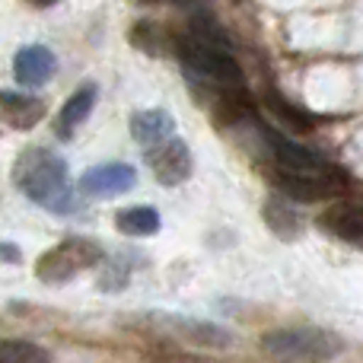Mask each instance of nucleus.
<instances>
[{
  "label": "nucleus",
  "instance_id": "2",
  "mask_svg": "<svg viewBox=\"0 0 363 363\" xmlns=\"http://www.w3.org/2000/svg\"><path fill=\"white\" fill-rule=\"evenodd\" d=\"M99 262H102V249L93 242V239L70 236L38 258L35 274L42 277L45 284H64V281H70V277H77L80 271L93 268V264H99Z\"/></svg>",
  "mask_w": 363,
  "mask_h": 363
},
{
  "label": "nucleus",
  "instance_id": "19",
  "mask_svg": "<svg viewBox=\"0 0 363 363\" xmlns=\"http://www.w3.org/2000/svg\"><path fill=\"white\" fill-rule=\"evenodd\" d=\"M29 4H35V6H51L55 0H29Z\"/></svg>",
  "mask_w": 363,
  "mask_h": 363
},
{
  "label": "nucleus",
  "instance_id": "4",
  "mask_svg": "<svg viewBox=\"0 0 363 363\" xmlns=\"http://www.w3.org/2000/svg\"><path fill=\"white\" fill-rule=\"evenodd\" d=\"M264 351L290 360H322V357H335L338 345H332V338L325 332H315V328H287V332L268 335Z\"/></svg>",
  "mask_w": 363,
  "mask_h": 363
},
{
  "label": "nucleus",
  "instance_id": "6",
  "mask_svg": "<svg viewBox=\"0 0 363 363\" xmlns=\"http://www.w3.org/2000/svg\"><path fill=\"white\" fill-rule=\"evenodd\" d=\"M147 163H150V172L157 176V182H163L169 188L182 185V182L191 176V150L176 134L147 147Z\"/></svg>",
  "mask_w": 363,
  "mask_h": 363
},
{
  "label": "nucleus",
  "instance_id": "3",
  "mask_svg": "<svg viewBox=\"0 0 363 363\" xmlns=\"http://www.w3.org/2000/svg\"><path fill=\"white\" fill-rule=\"evenodd\" d=\"M179 57L185 61V67H191L194 74L207 77V80H217L223 86H242V67L223 45L188 35L179 42Z\"/></svg>",
  "mask_w": 363,
  "mask_h": 363
},
{
  "label": "nucleus",
  "instance_id": "11",
  "mask_svg": "<svg viewBox=\"0 0 363 363\" xmlns=\"http://www.w3.org/2000/svg\"><path fill=\"white\" fill-rule=\"evenodd\" d=\"M277 185L287 198L294 201H322L328 194H335V182H328L325 176H306V172H277Z\"/></svg>",
  "mask_w": 363,
  "mask_h": 363
},
{
  "label": "nucleus",
  "instance_id": "10",
  "mask_svg": "<svg viewBox=\"0 0 363 363\" xmlns=\"http://www.w3.org/2000/svg\"><path fill=\"white\" fill-rule=\"evenodd\" d=\"M319 223L325 226L332 236L345 239V242H363V207L360 204L345 201V204L328 207Z\"/></svg>",
  "mask_w": 363,
  "mask_h": 363
},
{
  "label": "nucleus",
  "instance_id": "13",
  "mask_svg": "<svg viewBox=\"0 0 363 363\" xmlns=\"http://www.w3.org/2000/svg\"><path fill=\"white\" fill-rule=\"evenodd\" d=\"M96 96H99V89H96L93 83H83V86L64 102L61 118H57V134H61V138H70V134L86 121V115L93 112V106H96Z\"/></svg>",
  "mask_w": 363,
  "mask_h": 363
},
{
  "label": "nucleus",
  "instance_id": "18",
  "mask_svg": "<svg viewBox=\"0 0 363 363\" xmlns=\"http://www.w3.org/2000/svg\"><path fill=\"white\" fill-rule=\"evenodd\" d=\"M0 255H4V258H13V262H16V258H19V252L13 249V245H0Z\"/></svg>",
  "mask_w": 363,
  "mask_h": 363
},
{
  "label": "nucleus",
  "instance_id": "12",
  "mask_svg": "<svg viewBox=\"0 0 363 363\" xmlns=\"http://www.w3.org/2000/svg\"><path fill=\"white\" fill-rule=\"evenodd\" d=\"M131 134L138 144L150 147L157 140H166L169 134H176V118L166 108H144L131 118Z\"/></svg>",
  "mask_w": 363,
  "mask_h": 363
},
{
  "label": "nucleus",
  "instance_id": "15",
  "mask_svg": "<svg viewBox=\"0 0 363 363\" xmlns=\"http://www.w3.org/2000/svg\"><path fill=\"white\" fill-rule=\"evenodd\" d=\"M115 226H118L125 236H153L160 230V213L153 207L140 204V207H125L115 217Z\"/></svg>",
  "mask_w": 363,
  "mask_h": 363
},
{
  "label": "nucleus",
  "instance_id": "17",
  "mask_svg": "<svg viewBox=\"0 0 363 363\" xmlns=\"http://www.w3.org/2000/svg\"><path fill=\"white\" fill-rule=\"evenodd\" d=\"M271 106H277V108H281V115H284V118H287V121H294V125H300V128H309V125H313V118H306V115H303V112H296L294 106H287V102H284L281 96H271Z\"/></svg>",
  "mask_w": 363,
  "mask_h": 363
},
{
  "label": "nucleus",
  "instance_id": "20",
  "mask_svg": "<svg viewBox=\"0 0 363 363\" xmlns=\"http://www.w3.org/2000/svg\"><path fill=\"white\" fill-rule=\"evenodd\" d=\"M140 4H160V0H140Z\"/></svg>",
  "mask_w": 363,
  "mask_h": 363
},
{
  "label": "nucleus",
  "instance_id": "5",
  "mask_svg": "<svg viewBox=\"0 0 363 363\" xmlns=\"http://www.w3.org/2000/svg\"><path fill=\"white\" fill-rule=\"evenodd\" d=\"M262 134H264V140H268L271 153H274L277 166H281L284 172H306V176H325V172H332V166H328L315 150L303 147L300 140L287 138V134L274 131V128H262Z\"/></svg>",
  "mask_w": 363,
  "mask_h": 363
},
{
  "label": "nucleus",
  "instance_id": "7",
  "mask_svg": "<svg viewBox=\"0 0 363 363\" xmlns=\"http://www.w3.org/2000/svg\"><path fill=\"white\" fill-rule=\"evenodd\" d=\"M134 182H138V169L128 163H102L93 169L83 172L80 188L89 198H112V194L131 191Z\"/></svg>",
  "mask_w": 363,
  "mask_h": 363
},
{
  "label": "nucleus",
  "instance_id": "16",
  "mask_svg": "<svg viewBox=\"0 0 363 363\" xmlns=\"http://www.w3.org/2000/svg\"><path fill=\"white\" fill-rule=\"evenodd\" d=\"M38 360H51V354L45 347L32 345V341H19V338L0 341V363H38Z\"/></svg>",
  "mask_w": 363,
  "mask_h": 363
},
{
  "label": "nucleus",
  "instance_id": "8",
  "mask_svg": "<svg viewBox=\"0 0 363 363\" xmlns=\"http://www.w3.org/2000/svg\"><path fill=\"white\" fill-rule=\"evenodd\" d=\"M45 118V102L29 93H16V89H0V125L16 128V131H29Z\"/></svg>",
  "mask_w": 363,
  "mask_h": 363
},
{
  "label": "nucleus",
  "instance_id": "9",
  "mask_svg": "<svg viewBox=\"0 0 363 363\" xmlns=\"http://www.w3.org/2000/svg\"><path fill=\"white\" fill-rule=\"evenodd\" d=\"M55 74V55L45 45H26L13 57V77L19 86H42Z\"/></svg>",
  "mask_w": 363,
  "mask_h": 363
},
{
  "label": "nucleus",
  "instance_id": "14",
  "mask_svg": "<svg viewBox=\"0 0 363 363\" xmlns=\"http://www.w3.org/2000/svg\"><path fill=\"white\" fill-rule=\"evenodd\" d=\"M169 328H176L185 341H194V345H213V347H223L230 345V332L217 325H207V322H194V319H163Z\"/></svg>",
  "mask_w": 363,
  "mask_h": 363
},
{
  "label": "nucleus",
  "instance_id": "1",
  "mask_svg": "<svg viewBox=\"0 0 363 363\" xmlns=\"http://www.w3.org/2000/svg\"><path fill=\"white\" fill-rule=\"evenodd\" d=\"M13 182L26 198L48 211H64L70 204L67 163L48 147H29L19 153L16 166H13Z\"/></svg>",
  "mask_w": 363,
  "mask_h": 363
}]
</instances>
